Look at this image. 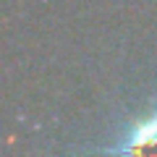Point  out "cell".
<instances>
[{
    "mask_svg": "<svg viewBox=\"0 0 157 157\" xmlns=\"http://www.w3.org/2000/svg\"><path fill=\"white\" fill-rule=\"evenodd\" d=\"M157 144V113L152 118H147L144 123H139L136 126V131L131 134V139H128V144H123V147H118L121 152H136V149H144V147H155Z\"/></svg>",
    "mask_w": 157,
    "mask_h": 157,
    "instance_id": "1",
    "label": "cell"
}]
</instances>
